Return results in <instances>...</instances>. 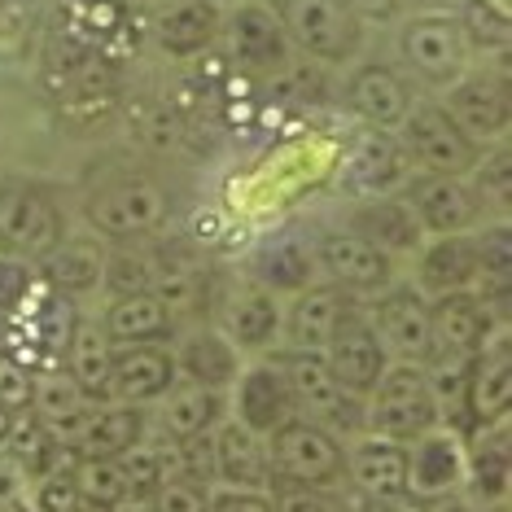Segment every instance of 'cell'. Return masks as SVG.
<instances>
[{
  "label": "cell",
  "mask_w": 512,
  "mask_h": 512,
  "mask_svg": "<svg viewBox=\"0 0 512 512\" xmlns=\"http://www.w3.org/2000/svg\"><path fill=\"white\" fill-rule=\"evenodd\" d=\"M276 18L289 36V49L324 66V71L329 66H355L364 53L368 27L342 0H281Z\"/></svg>",
  "instance_id": "6da1fadb"
},
{
  "label": "cell",
  "mask_w": 512,
  "mask_h": 512,
  "mask_svg": "<svg viewBox=\"0 0 512 512\" xmlns=\"http://www.w3.org/2000/svg\"><path fill=\"white\" fill-rule=\"evenodd\" d=\"M394 53H399V66L412 84L434 92H447L469 71V49H464L447 9H416L412 18H399Z\"/></svg>",
  "instance_id": "7a4b0ae2"
},
{
  "label": "cell",
  "mask_w": 512,
  "mask_h": 512,
  "mask_svg": "<svg viewBox=\"0 0 512 512\" xmlns=\"http://www.w3.org/2000/svg\"><path fill=\"white\" fill-rule=\"evenodd\" d=\"M66 241V219L44 184H0V254L18 263H44Z\"/></svg>",
  "instance_id": "3957f363"
},
{
  "label": "cell",
  "mask_w": 512,
  "mask_h": 512,
  "mask_svg": "<svg viewBox=\"0 0 512 512\" xmlns=\"http://www.w3.org/2000/svg\"><path fill=\"white\" fill-rule=\"evenodd\" d=\"M438 421V403L429 390V377L421 364H390L386 377L372 386L364 399V434H381L394 442H416Z\"/></svg>",
  "instance_id": "277c9868"
},
{
  "label": "cell",
  "mask_w": 512,
  "mask_h": 512,
  "mask_svg": "<svg viewBox=\"0 0 512 512\" xmlns=\"http://www.w3.org/2000/svg\"><path fill=\"white\" fill-rule=\"evenodd\" d=\"M289 394H294V412L302 421L329 429L337 438H355L364 434V399H355L351 390L337 386V377L324 364V355H302V351H281L276 355Z\"/></svg>",
  "instance_id": "5b68a950"
},
{
  "label": "cell",
  "mask_w": 512,
  "mask_h": 512,
  "mask_svg": "<svg viewBox=\"0 0 512 512\" xmlns=\"http://www.w3.org/2000/svg\"><path fill=\"white\" fill-rule=\"evenodd\" d=\"M403 158L412 162V176H469L477 149L456 123L447 119V110L438 101H416L412 114L394 127Z\"/></svg>",
  "instance_id": "8992f818"
},
{
  "label": "cell",
  "mask_w": 512,
  "mask_h": 512,
  "mask_svg": "<svg viewBox=\"0 0 512 512\" xmlns=\"http://www.w3.org/2000/svg\"><path fill=\"white\" fill-rule=\"evenodd\" d=\"M267 456H272V482L329 491L346 477V442L329 429L302 421V416L285 421L267 438Z\"/></svg>",
  "instance_id": "52a82bcc"
},
{
  "label": "cell",
  "mask_w": 512,
  "mask_h": 512,
  "mask_svg": "<svg viewBox=\"0 0 512 512\" xmlns=\"http://www.w3.org/2000/svg\"><path fill=\"white\" fill-rule=\"evenodd\" d=\"M171 219V197L149 176H119L88 197V224L110 241H145Z\"/></svg>",
  "instance_id": "ba28073f"
},
{
  "label": "cell",
  "mask_w": 512,
  "mask_h": 512,
  "mask_svg": "<svg viewBox=\"0 0 512 512\" xmlns=\"http://www.w3.org/2000/svg\"><path fill=\"white\" fill-rule=\"evenodd\" d=\"M438 106L447 110V119L456 123L477 149H486L495 141H508L512 97H508V71H504V66L464 71L456 84L442 92Z\"/></svg>",
  "instance_id": "9c48e42d"
},
{
  "label": "cell",
  "mask_w": 512,
  "mask_h": 512,
  "mask_svg": "<svg viewBox=\"0 0 512 512\" xmlns=\"http://www.w3.org/2000/svg\"><path fill=\"white\" fill-rule=\"evenodd\" d=\"M316 263L320 276H329V285H337L351 298H377L381 289L394 285V259L386 250L368 246L364 237H355L346 224L316 232Z\"/></svg>",
  "instance_id": "30bf717a"
},
{
  "label": "cell",
  "mask_w": 512,
  "mask_h": 512,
  "mask_svg": "<svg viewBox=\"0 0 512 512\" xmlns=\"http://www.w3.org/2000/svg\"><path fill=\"white\" fill-rule=\"evenodd\" d=\"M368 324L377 342L386 346L390 364H429L434 337H429V298L416 294L412 285H390L372 298Z\"/></svg>",
  "instance_id": "8fae6325"
},
{
  "label": "cell",
  "mask_w": 512,
  "mask_h": 512,
  "mask_svg": "<svg viewBox=\"0 0 512 512\" xmlns=\"http://www.w3.org/2000/svg\"><path fill=\"white\" fill-rule=\"evenodd\" d=\"M403 202L412 206L425 237H456V232H477L486 224L482 197L464 176H412Z\"/></svg>",
  "instance_id": "7c38bea8"
},
{
  "label": "cell",
  "mask_w": 512,
  "mask_h": 512,
  "mask_svg": "<svg viewBox=\"0 0 512 512\" xmlns=\"http://www.w3.org/2000/svg\"><path fill=\"white\" fill-rule=\"evenodd\" d=\"M219 40H228L232 62L246 75H281L294 62L281 18L263 0H241L232 14H224V36Z\"/></svg>",
  "instance_id": "4fadbf2b"
},
{
  "label": "cell",
  "mask_w": 512,
  "mask_h": 512,
  "mask_svg": "<svg viewBox=\"0 0 512 512\" xmlns=\"http://www.w3.org/2000/svg\"><path fill=\"white\" fill-rule=\"evenodd\" d=\"M294 394L276 359H254L241 364L237 381H232V399H228V421L246 425L250 434L272 438L285 421H294Z\"/></svg>",
  "instance_id": "5bb4252c"
},
{
  "label": "cell",
  "mask_w": 512,
  "mask_h": 512,
  "mask_svg": "<svg viewBox=\"0 0 512 512\" xmlns=\"http://www.w3.org/2000/svg\"><path fill=\"white\" fill-rule=\"evenodd\" d=\"M464 491V438L460 429L434 425L429 434L407 442V499L447 504Z\"/></svg>",
  "instance_id": "9a60e30c"
},
{
  "label": "cell",
  "mask_w": 512,
  "mask_h": 512,
  "mask_svg": "<svg viewBox=\"0 0 512 512\" xmlns=\"http://www.w3.org/2000/svg\"><path fill=\"white\" fill-rule=\"evenodd\" d=\"M342 92L364 127H377V132H394L416 106V84L390 62H355Z\"/></svg>",
  "instance_id": "2e32d148"
},
{
  "label": "cell",
  "mask_w": 512,
  "mask_h": 512,
  "mask_svg": "<svg viewBox=\"0 0 512 512\" xmlns=\"http://www.w3.org/2000/svg\"><path fill=\"white\" fill-rule=\"evenodd\" d=\"M355 311V298L342 294L329 281L307 285L302 294L289 298L285 320H281V337L285 351H302V355H324V346L333 342V333L342 329V320Z\"/></svg>",
  "instance_id": "e0dca14e"
},
{
  "label": "cell",
  "mask_w": 512,
  "mask_h": 512,
  "mask_svg": "<svg viewBox=\"0 0 512 512\" xmlns=\"http://www.w3.org/2000/svg\"><path fill=\"white\" fill-rule=\"evenodd\" d=\"M491 307L482 302L477 289L429 298V337H434V355L429 359H473L482 342L495 329Z\"/></svg>",
  "instance_id": "ac0fdd59"
},
{
  "label": "cell",
  "mask_w": 512,
  "mask_h": 512,
  "mask_svg": "<svg viewBox=\"0 0 512 512\" xmlns=\"http://www.w3.org/2000/svg\"><path fill=\"white\" fill-rule=\"evenodd\" d=\"M512 407V351H508V324H495L482 351L469 359V386H464V412L482 425L508 421Z\"/></svg>",
  "instance_id": "d6986e66"
},
{
  "label": "cell",
  "mask_w": 512,
  "mask_h": 512,
  "mask_svg": "<svg viewBox=\"0 0 512 512\" xmlns=\"http://www.w3.org/2000/svg\"><path fill=\"white\" fill-rule=\"evenodd\" d=\"M180 381L176 355L167 342H149V346H114L110 355V399L114 403H132L149 407Z\"/></svg>",
  "instance_id": "ffe728a7"
},
{
  "label": "cell",
  "mask_w": 512,
  "mask_h": 512,
  "mask_svg": "<svg viewBox=\"0 0 512 512\" xmlns=\"http://www.w3.org/2000/svg\"><path fill=\"white\" fill-rule=\"evenodd\" d=\"M324 364H329V372L337 377L342 390H351L355 399H368L372 386L386 377L390 355H386V346L377 342L368 316H355L351 311V316L342 320V329L333 333V342L324 346Z\"/></svg>",
  "instance_id": "44dd1931"
},
{
  "label": "cell",
  "mask_w": 512,
  "mask_h": 512,
  "mask_svg": "<svg viewBox=\"0 0 512 512\" xmlns=\"http://www.w3.org/2000/svg\"><path fill=\"white\" fill-rule=\"evenodd\" d=\"M246 272H250V285H259L276 298H285V294L294 298L307 285L320 281L316 246L302 241L298 232H272V237H263L259 246H254Z\"/></svg>",
  "instance_id": "7402d4cb"
},
{
  "label": "cell",
  "mask_w": 512,
  "mask_h": 512,
  "mask_svg": "<svg viewBox=\"0 0 512 512\" xmlns=\"http://www.w3.org/2000/svg\"><path fill=\"white\" fill-rule=\"evenodd\" d=\"M224 36V9L219 0H167L154 18V44L171 62H193L211 53Z\"/></svg>",
  "instance_id": "603a6c76"
},
{
  "label": "cell",
  "mask_w": 512,
  "mask_h": 512,
  "mask_svg": "<svg viewBox=\"0 0 512 512\" xmlns=\"http://www.w3.org/2000/svg\"><path fill=\"white\" fill-rule=\"evenodd\" d=\"M346 180H351V189L364 197V202L368 197H394L412 180V162L403 158L394 132L364 127V132L355 136L351 154H346Z\"/></svg>",
  "instance_id": "cb8c5ba5"
},
{
  "label": "cell",
  "mask_w": 512,
  "mask_h": 512,
  "mask_svg": "<svg viewBox=\"0 0 512 512\" xmlns=\"http://www.w3.org/2000/svg\"><path fill=\"white\" fill-rule=\"evenodd\" d=\"M346 477L364 499H407V447L381 434L346 442Z\"/></svg>",
  "instance_id": "d4e9b609"
},
{
  "label": "cell",
  "mask_w": 512,
  "mask_h": 512,
  "mask_svg": "<svg viewBox=\"0 0 512 512\" xmlns=\"http://www.w3.org/2000/svg\"><path fill=\"white\" fill-rule=\"evenodd\" d=\"M416 259V281L412 289L425 298L460 294V289H477V241L473 232H456V237H425V246L412 254Z\"/></svg>",
  "instance_id": "484cf974"
},
{
  "label": "cell",
  "mask_w": 512,
  "mask_h": 512,
  "mask_svg": "<svg viewBox=\"0 0 512 512\" xmlns=\"http://www.w3.org/2000/svg\"><path fill=\"white\" fill-rule=\"evenodd\" d=\"M219 421H228V394L193 386V381H176L158 399V416H154L162 442H171V447L215 434Z\"/></svg>",
  "instance_id": "4316f807"
},
{
  "label": "cell",
  "mask_w": 512,
  "mask_h": 512,
  "mask_svg": "<svg viewBox=\"0 0 512 512\" xmlns=\"http://www.w3.org/2000/svg\"><path fill=\"white\" fill-rule=\"evenodd\" d=\"M149 438V412L132 403H92V412L84 416L79 434L71 438V447L88 460H119L132 447H141Z\"/></svg>",
  "instance_id": "83f0119b"
},
{
  "label": "cell",
  "mask_w": 512,
  "mask_h": 512,
  "mask_svg": "<svg viewBox=\"0 0 512 512\" xmlns=\"http://www.w3.org/2000/svg\"><path fill=\"white\" fill-rule=\"evenodd\" d=\"M281 320H285L281 298L267 294L259 285H246L224 302V329L219 333H224L241 355H267L281 342Z\"/></svg>",
  "instance_id": "f1b7e54d"
},
{
  "label": "cell",
  "mask_w": 512,
  "mask_h": 512,
  "mask_svg": "<svg viewBox=\"0 0 512 512\" xmlns=\"http://www.w3.org/2000/svg\"><path fill=\"white\" fill-rule=\"evenodd\" d=\"M215 451V482L237 486V491H267L272 486V456H267V438L250 434L237 421H219L211 434Z\"/></svg>",
  "instance_id": "f546056e"
},
{
  "label": "cell",
  "mask_w": 512,
  "mask_h": 512,
  "mask_svg": "<svg viewBox=\"0 0 512 512\" xmlns=\"http://www.w3.org/2000/svg\"><path fill=\"white\" fill-rule=\"evenodd\" d=\"M171 355H176L180 381H193V386H206L219 394H228L241 372V351L219 329H211V324L206 329H189Z\"/></svg>",
  "instance_id": "4dcf8cb0"
},
{
  "label": "cell",
  "mask_w": 512,
  "mask_h": 512,
  "mask_svg": "<svg viewBox=\"0 0 512 512\" xmlns=\"http://www.w3.org/2000/svg\"><path fill=\"white\" fill-rule=\"evenodd\" d=\"M346 228H351L355 237H364L368 246L386 250L390 259H399V254H416V250L425 246V232H421V224H416L412 206L403 202V193H394V197H368L359 211H351Z\"/></svg>",
  "instance_id": "1f68e13d"
},
{
  "label": "cell",
  "mask_w": 512,
  "mask_h": 512,
  "mask_svg": "<svg viewBox=\"0 0 512 512\" xmlns=\"http://www.w3.org/2000/svg\"><path fill=\"white\" fill-rule=\"evenodd\" d=\"M97 324L110 346H149V342H171L176 337V320H171V311L154 294L110 298Z\"/></svg>",
  "instance_id": "d6a6232c"
},
{
  "label": "cell",
  "mask_w": 512,
  "mask_h": 512,
  "mask_svg": "<svg viewBox=\"0 0 512 512\" xmlns=\"http://www.w3.org/2000/svg\"><path fill=\"white\" fill-rule=\"evenodd\" d=\"M512 482V451H508V421L482 425L473 447H464V486L482 499L486 508L504 504Z\"/></svg>",
  "instance_id": "836d02e7"
},
{
  "label": "cell",
  "mask_w": 512,
  "mask_h": 512,
  "mask_svg": "<svg viewBox=\"0 0 512 512\" xmlns=\"http://www.w3.org/2000/svg\"><path fill=\"white\" fill-rule=\"evenodd\" d=\"M101 263H106V246L97 237H66L40 263V276L57 298L75 302V298H92L101 289Z\"/></svg>",
  "instance_id": "e575fe53"
},
{
  "label": "cell",
  "mask_w": 512,
  "mask_h": 512,
  "mask_svg": "<svg viewBox=\"0 0 512 512\" xmlns=\"http://www.w3.org/2000/svg\"><path fill=\"white\" fill-rule=\"evenodd\" d=\"M110 355L114 346L106 342L97 320H75L71 337L62 351V372L79 386L88 403H110Z\"/></svg>",
  "instance_id": "d590c367"
},
{
  "label": "cell",
  "mask_w": 512,
  "mask_h": 512,
  "mask_svg": "<svg viewBox=\"0 0 512 512\" xmlns=\"http://www.w3.org/2000/svg\"><path fill=\"white\" fill-rule=\"evenodd\" d=\"M31 421H40L57 442H71L92 412V403L79 394V386L66 377L62 368H44L40 377H31Z\"/></svg>",
  "instance_id": "8d00e7d4"
},
{
  "label": "cell",
  "mask_w": 512,
  "mask_h": 512,
  "mask_svg": "<svg viewBox=\"0 0 512 512\" xmlns=\"http://www.w3.org/2000/svg\"><path fill=\"white\" fill-rule=\"evenodd\" d=\"M447 14H451V22H456L464 49L482 53V57H499V62H504V53L512 44L508 5H499V0H456Z\"/></svg>",
  "instance_id": "74e56055"
},
{
  "label": "cell",
  "mask_w": 512,
  "mask_h": 512,
  "mask_svg": "<svg viewBox=\"0 0 512 512\" xmlns=\"http://www.w3.org/2000/svg\"><path fill=\"white\" fill-rule=\"evenodd\" d=\"M114 101H119V75L106 57H79L62 79V110H71L75 119H101Z\"/></svg>",
  "instance_id": "f35d334b"
},
{
  "label": "cell",
  "mask_w": 512,
  "mask_h": 512,
  "mask_svg": "<svg viewBox=\"0 0 512 512\" xmlns=\"http://www.w3.org/2000/svg\"><path fill=\"white\" fill-rule=\"evenodd\" d=\"M154 263V281H149V294H154L162 307L171 311V320L193 316L202 307L206 281H202V267L180 259V254H167V259H149Z\"/></svg>",
  "instance_id": "ab89813d"
},
{
  "label": "cell",
  "mask_w": 512,
  "mask_h": 512,
  "mask_svg": "<svg viewBox=\"0 0 512 512\" xmlns=\"http://www.w3.org/2000/svg\"><path fill=\"white\" fill-rule=\"evenodd\" d=\"M123 464V477H127V495H158V486L167 482L171 473H176V447H167V442H141V447H132L127 456H119Z\"/></svg>",
  "instance_id": "60d3db41"
},
{
  "label": "cell",
  "mask_w": 512,
  "mask_h": 512,
  "mask_svg": "<svg viewBox=\"0 0 512 512\" xmlns=\"http://www.w3.org/2000/svg\"><path fill=\"white\" fill-rule=\"evenodd\" d=\"M464 180L473 184V193L482 197L486 211H491V206L508 211V206H512V149H508V141L486 145Z\"/></svg>",
  "instance_id": "b9f144b4"
},
{
  "label": "cell",
  "mask_w": 512,
  "mask_h": 512,
  "mask_svg": "<svg viewBox=\"0 0 512 512\" xmlns=\"http://www.w3.org/2000/svg\"><path fill=\"white\" fill-rule=\"evenodd\" d=\"M71 482L79 499H84L88 508L106 512L110 504H119V499L127 495V477H123V464L119 460H88L79 456V464L71 469Z\"/></svg>",
  "instance_id": "7bdbcfd3"
},
{
  "label": "cell",
  "mask_w": 512,
  "mask_h": 512,
  "mask_svg": "<svg viewBox=\"0 0 512 512\" xmlns=\"http://www.w3.org/2000/svg\"><path fill=\"white\" fill-rule=\"evenodd\" d=\"M149 281H154V263H149V254H141L136 246L106 250V263H101V289H106V298L149 294Z\"/></svg>",
  "instance_id": "ee69618b"
},
{
  "label": "cell",
  "mask_w": 512,
  "mask_h": 512,
  "mask_svg": "<svg viewBox=\"0 0 512 512\" xmlns=\"http://www.w3.org/2000/svg\"><path fill=\"white\" fill-rule=\"evenodd\" d=\"M31 298H36V272H31V263L0 254V320H14Z\"/></svg>",
  "instance_id": "f6af8a7d"
},
{
  "label": "cell",
  "mask_w": 512,
  "mask_h": 512,
  "mask_svg": "<svg viewBox=\"0 0 512 512\" xmlns=\"http://www.w3.org/2000/svg\"><path fill=\"white\" fill-rule=\"evenodd\" d=\"M211 491H215V486H202V482H193V477L171 473L167 482L158 486L154 508L158 512H206V504H211Z\"/></svg>",
  "instance_id": "bcb514c9"
},
{
  "label": "cell",
  "mask_w": 512,
  "mask_h": 512,
  "mask_svg": "<svg viewBox=\"0 0 512 512\" xmlns=\"http://www.w3.org/2000/svg\"><path fill=\"white\" fill-rule=\"evenodd\" d=\"M31 508L36 512H84L88 504L79 499L71 473H49V477H36V495H31Z\"/></svg>",
  "instance_id": "7dc6e473"
},
{
  "label": "cell",
  "mask_w": 512,
  "mask_h": 512,
  "mask_svg": "<svg viewBox=\"0 0 512 512\" xmlns=\"http://www.w3.org/2000/svg\"><path fill=\"white\" fill-rule=\"evenodd\" d=\"M272 512H333L329 491L316 486H294V482H272Z\"/></svg>",
  "instance_id": "c3c4849f"
},
{
  "label": "cell",
  "mask_w": 512,
  "mask_h": 512,
  "mask_svg": "<svg viewBox=\"0 0 512 512\" xmlns=\"http://www.w3.org/2000/svg\"><path fill=\"white\" fill-rule=\"evenodd\" d=\"M0 403H9L14 412H27L31 403V372L9 355H0Z\"/></svg>",
  "instance_id": "681fc988"
},
{
  "label": "cell",
  "mask_w": 512,
  "mask_h": 512,
  "mask_svg": "<svg viewBox=\"0 0 512 512\" xmlns=\"http://www.w3.org/2000/svg\"><path fill=\"white\" fill-rule=\"evenodd\" d=\"M206 512H272V499L267 491H237V486H219L211 491V504Z\"/></svg>",
  "instance_id": "f907efd6"
},
{
  "label": "cell",
  "mask_w": 512,
  "mask_h": 512,
  "mask_svg": "<svg viewBox=\"0 0 512 512\" xmlns=\"http://www.w3.org/2000/svg\"><path fill=\"white\" fill-rule=\"evenodd\" d=\"M364 27H390L403 18V0H342Z\"/></svg>",
  "instance_id": "816d5d0a"
},
{
  "label": "cell",
  "mask_w": 512,
  "mask_h": 512,
  "mask_svg": "<svg viewBox=\"0 0 512 512\" xmlns=\"http://www.w3.org/2000/svg\"><path fill=\"white\" fill-rule=\"evenodd\" d=\"M106 512H158V508H154V499L149 495H123L119 504H110Z\"/></svg>",
  "instance_id": "f5cc1de1"
},
{
  "label": "cell",
  "mask_w": 512,
  "mask_h": 512,
  "mask_svg": "<svg viewBox=\"0 0 512 512\" xmlns=\"http://www.w3.org/2000/svg\"><path fill=\"white\" fill-rule=\"evenodd\" d=\"M364 512H412V499H368Z\"/></svg>",
  "instance_id": "db71d44e"
},
{
  "label": "cell",
  "mask_w": 512,
  "mask_h": 512,
  "mask_svg": "<svg viewBox=\"0 0 512 512\" xmlns=\"http://www.w3.org/2000/svg\"><path fill=\"white\" fill-rule=\"evenodd\" d=\"M18 416L22 412H14L9 403H0V442H9V434H14V425H18Z\"/></svg>",
  "instance_id": "11a10c76"
},
{
  "label": "cell",
  "mask_w": 512,
  "mask_h": 512,
  "mask_svg": "<svg viewBox=\"0 0 512 512\" xmlns=\"http://www.w3.org/2000/svg\"><path fill=\"white\" fill-rule=\"evenodd\" d=\"M0 5H9V9H22V5H31V0H0Z\"/></svg>",
  "instance_id": "9f6ffc18"
},
{
  "label": "cell",
  "mask_w": 512,
  "mask_h": 512,
  "mask_svg": "<svg viewBox=\"0 0 512 512\" xmlns=\"http://www.w3.org/2000/svg\"><path fill=\"white\" fill-rule=\"evenodd\" d=\"M412 5H438V0H412Z\"/></svg>",
  "instance_id": "6f0895ef"
},
{
  "label": "cell",
  "mask_w": 512,
  "mask_h": 512,
  "mask_svg": "<svg viewBox=\"0 0 512 512\" xmlns=\"http://www.w3.org/2000/svg\"><path fill=\"white\" fill-rule=\"evenodd\" d=\"M333 512H346V508H337V504H333Z\"/></svg>",
  "instance_id": "680465c9"
},
{
  "label": "cell",
  "mask_w": 512,
  "mask_h": 512,
  "mask_svg": "<svg viewBox=\"0 0 512 512\" xmlns=\"http://www.w3.org/2000/svg\"><path fill=\"white\" fill-rule=\"evenodd\" d=\"M442 512H451V508H442Z\"/></svg>",
  "instance_id": "91938a15"
}]
</instances>
